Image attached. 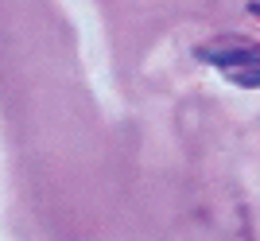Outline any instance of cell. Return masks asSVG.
I'll return each mask as SVG.
<instances>
[{
  "label": "cell",
  "instance_id": "obj_1",
  "mask_svg": "<svg viewBox=\"0 0 260 241\" xmlns=\"http://www.w3.org/2000/svg\"><path fill=\"white\" fill-rule=\"evenodd\" d=\"M198 58L214 70L237 82L245 89H260V43L256 39H241V35H217L210 43L198 47Z\"/></svg>",
  "mask_w": 260,
  "mask_h": 241
},
{
  "label": "cell",
  "instance_id": "obj_2",
  "mask_svg": "<svg viewBox=\"0 0 260 241\" xmlns=\"http://www.w3.org/2000/svg\"><path fill=\"white\" fill-rule=\"evenodd\" d=\"M252 12H256V16H260V4H252Z\"/></svg>",
  "mask_w": 260,
  "mask_h": 241
}]
</instances>
